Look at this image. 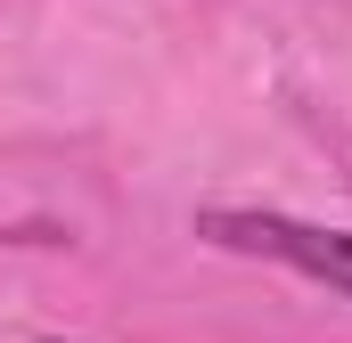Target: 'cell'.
<instances>
[{"label": "cell", "mask_w": 352, "mask_h": 343, "mask_svg": "<svg viewBox=\"0 0 352 343\" xmlns=\"http://www.w3.org/2000/svg\"><path fill=\"white\" fill-rule=\"evenodd\" d=\"M197 237H213L221 254L287 261V270L336 286V294L352 303V237H344V229H320V221H295V213H205Z\"/></svg>", "instance_id": "obj_1"}]
</instances>
